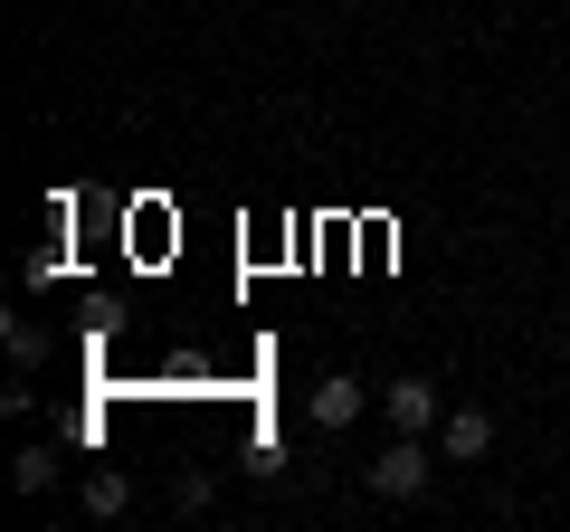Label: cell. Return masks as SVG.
<instances>
[{
    "label": "cell",
    "instance_id": "cell-3",
    "mask_svg": "<svg viewBox=\"0 0 570 532\" xmlns=\"http://www.w3.org/2000/svg\"><path fill=\"white\" fill-rule=\"evenodd\" d=\"M381 418H390V428H409V437H438V418H448V410H438V381L400 371V381L381 390Z\"/></svg>",
    "mask_w": 570,
    "mask_h": 532
},
{
    "label": "cell",
    "instance_id": "cell-1",
    "mask_svg": "<svg viewBox=\"0 0 570 532\" xmlns=\"http://www.w3.org/2000/svg\"><path fill=\"white\" fill-rule=\"evenodd\" d=\"M438 466H448V456H438V437H409V428H390V447L362 466V485L381 494V504H419V494L438 485Z\"/></svg>",
    "mask_w": 570,
    "mask_h": 532
},
{
    "label": "cell",
    "instance_id": "cell-5",
    "mask_svg": "<svg viewBox=\"0 0 570 532\" xmlns=\"http://www.w3.org/2000/svg\"><path fill=\"white\" fill-rule=\"evenodd\" d=\"M77 504L96 513V523H124V513H134V475H124V466H96V475L77 485Z\"/></svg>",
    "mask_w": 570,
    "mask_h": 532
},
{
    "label": "cell",
    "instance_id": "cell-4",
    "mask_svg": "<svg viewBox=\"0 0 570 532\" xmlns=\"http://www.w3.org/2000/svg\"><path fill=\"white\" fill-rule=\"evenodd\" d=\"M438 456L448 466H485L494 456V410H448L438 418Z\"/></svg>",
    "mask_w": 570,
    "mask_h": 532
},
{
    "label": "cell",
    "instance_id": "cell-7",
    "mask_svg": "<svg viewBox=\"0 0 570 532\" xmlns=\"http://www.w3.org/2000/svg\"><path fill=\"white\" fill-rule=\"evenodd\" d=\"M10 485H20V494H48V485H58V447H20Z\"/></svg>",
    "mask_w": 570,
    "mask_h": 532
},
{
    "label": "cell",
    "instance_id": "cell-9",
    "mask_svg": "<svg viewBox=\"0 0 570 532\" xmlns=\"http://www.w3.org/2000/svg\"><path fill=\"white\" fill-rule=\"evenodd\" d=\"M10 362H20V381H29V371L48 362V333L29 324V314H10Z\"/></svg>",
    "mask_w": 570,
    "mask_h": 532
},
{
    "label": "cell",
    "instance_id": "cell-8",
    "mask_svg": "<svg viewBox=\"0 0 570 532\" xmlns=\"http://www.w3.org/2000/svg\"><path fill=\"white\" fill-rule=\"evenodd\" d=\"M58 276H67V238H58V247H29L20 286H29V295H48V286H58Z\"/></svg>",
    "mask_w": 570,
    "mask_h": 532
},
{
    "label": "cell",
    "instance_id": "cell-6",
    "mask_svg": "<svg viewBox=\"0 0 570 532\" xmlns=\"http://www.w3.org/2000/svg\"><path fill=\"white\" fill-rule=\"evenodd\" d=\"M171 504H181V513H209V504H219V466H181V475H171Z\"/></svg>",
    "mask_w": 570,
    "mask_h": 532
},
{
    "label": "cell",
    "instance_id": "cell-2",
    "mask_svg": "<svg viewBox=\"0 0 570 532\" xmlns=\"http://www.w3.org/2000/svg\"><path fill=\"white\" fill-rule=\"evenodd\" d=\"M371 400H381V390H362V381H352V371H324V381L305 390V418H314V428H324V437H343L352 418L371 410Z\"/></svg>",
    "mask_w": 570,
    "mask_h": 532
}]
</instances>
